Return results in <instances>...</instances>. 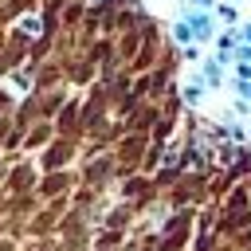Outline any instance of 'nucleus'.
Returning <instances> with one entry per match:
<instances>
[{
	"label": "nucleus",
	"mask_w": 251,
	"mask_h": 251,
	"mask_svg": "<svg viewBox=\"0 0 251 251\" xmlns=\"http://www.w3.org/2000/svg\"><path fill=\"white\" fill-rule=\"evenodd\" d=\"M239 35H243V43H251V20H247V24H239Z\"/></svg>",
	"instance_id": "1a4fd4ad"
},
{
	"label": "nucleus",
	"mask_w": 251,
	"mask_h": 251,
	"mask_svg": "<svg viewBox=\"0 0 251 251\" xmlns=\"http://www.w3.org/2000/svg\"><path fill=\"white\" fill-rule=\"evenodd\" d=\"M216 231H196V243H192V251H216Z\"/></svg>",
	"instance_id": "423d86ee"
},
{
	"label": "nucleus",
	"mask_w": 251,
	"mask_h": 251,
	"mask_svg": "<svg viewBox=\"0 0 251 251\" xmlns=\"http://www.w3.org/2000/svg\"><path fill=\"white\" fill-rule=\"evenodd\" d=\"M196 82H200L204 90H216V86H224L227 78H224V67H220L216 59H200V71H196Z\"/></svg>",
	"instance_id": "f03ea898"
},
{
	"label": "nucleus",
	"mask_w": 251,
	"mask_h": 251,
	"mask_svg": "<svg viewBox=\"0 0 251 251\" xmlns=\"http://www.w3.org/2000/svg\"><path fill=\"white\" fill-rule=\"evenodd\" d=\"M173 39H176L180 47H188V43H196V39H192V27H188L184 20H176V24H173Z\"/></svg>",
	"instance_id": "39448f33"
},
{
	"label": "nucleus",
	"mask_w": 251,
	"mask_h": 251,
	"mask_svg": "<svg viewBox=\"0 0 251 251\" xmlns=\"http://www.w3.org/2000/svg\"><path fill=\"white\" fill-rule=\"evenodd\" d=\"M231 4H243V0H231Z\"/></svg>",
	"instance_id": "9d476101"
},
{
	"label": "nucleus",
	"mask_w": 251,
	"mask_h": 251,
	"mask_svg": "<svg viewBox=\"0 0 251 251\" xmlns=\"http://www.w3.org/2000/svg\"><path fill=\"white\" fill-rule=\"evenodd\" d=\"M212 16H216V24H227V27H239V4H231V0H216V8H212Z\"/></svg>",
	"instance_id": "7ed1b4c3"
},
{
	"label": "nucleus",
	"mask_w": 251,
	"mask_h": 251,
	"mask_svg": "<svg viewBox=\"0 0 251 251\" xmlns=\"http://www.w3.org/2000/svg\"><path fill=\"white\" fill-rule=\"evenodd\" d=\"M200 98H204V86H200V82H188V86H184V94H180V102H184V106H196Z\"/></svg>",
	"instance_id": "0eeeda50"
},
{
	"label": "nucleus",
	"mask_w": 251,
	"mask_h": 251,
	"mask_svg": "<svg viewBox=\"0 0 251 251\" xmlns=\"http://www.w3.org/2000/svg\"><path fill=\"white\" fill-rule=\"evenodd\" d=\"M231 114H239V118L251 114V102H247V98H235V102H231Z\"/></svg>",
	"instance_id": "6e6552de"
},
{
	"label": "nucleus",
	"mask_w": 251,
	"mask_h": 251,
	"mask_svg": "<svg viewBox=\"0 0 251 251\" xmlns=\"http://www.w3.org/2000/svg\"><path fill=\"white\" fill-rule=\"evenodd\" d=\"M235 43H243L239 27H224V31L216 35V51H235Z\"/></svg>",
	"instance_id": "20e7f679"
},
{
	"label": "nucleus",
	"mask_w": 251,
	"mask_h": 251,
	"mask_svg": "<svg viewBox=\"0 0 251 251\" xmlns=\"http://www.w3.org/2000/svg\"><path fill=\"white\" fill-rule=\"evenodd\" d=\"M180 20L192 27V39L196 43H216V16L208 8H184Z\"/></svg>",
	"instance_id": "f257e3e1"
}]
</instances>
